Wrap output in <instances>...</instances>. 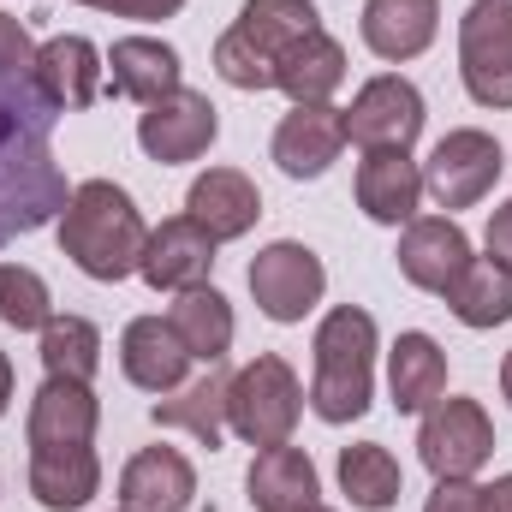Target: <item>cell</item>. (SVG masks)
Returning <instances> with one entry per match:
<instances>
[{
  "instance_id": "obj_1",
  "label": "cell",
  "mask_w": 512,
  "mask_h": 512,
  "mask_svg": "<svg viewBox=\"0 0 512 512\" xmlns=\"http://www.w3.org/2000/svg\"><path fill=\"white\" fill-rule=\"evenodd\" d=\"M60 108L36 90V78H0V245L42 233L60 221L72 185L54 161Z\"/></svg>"
},
{
  "instance_id": "obj_2",
  "label": "cell",
  "mask_w": 512,
  "mask_h": 512,
  "mask_svg": "<svg viewBox=\"0 0 512 512\" xmlns=\"http://www.w3.org/2000/svg\"><path fill=\"white\" fill-rule=\"evenodd\" d=\"M143 245H149V227H143V209L131 203L126 185H114V179L72 185V197L60 209V256L78 274L120 286L126 274H137Z\"/></svg>"
},
{
  "instance_id": "obj_3",
  "label": "cell",
  "mask_w": 512,
  "mask_h": 512,
  "mask_svg": "<svg viewBox=\"0 0 512 512\" xmlns=\"http://www.w3.org/2000/svg\"><path fill=\"white\" fill-rule=\"evenodd\" d=\"M376 352H382V334H376V316L364 304H334L322 322H316V340H310V411L322 423H358L376 399Z\"/></svg>"
},
{
  "instance_id": "obj_4",
  "label": "cell",
  "mask_w": 512,
  "mask_h": 512,
  "mask_svg": "<svg viewBox=\"0 0 512 512\" xmlns=\"http://www.w3.org/2000/svg\"><path fill=\"white\" fill-rule=\"evenodd\" d=\"M304 417V382L298 370L280 358V352H256L251 364L233 370L227 387V429L245 441V447H286L292 429Z\"/></svg>"
},
{
  "instance_id": "obj_5",
  "label": "cell",
  "mask_w": 512,
  "mask_h": 512,
  "mask_svg": "<svg viewBox=\"0 0 512 512\" xmlns=\"http://www.w3.org/2000/svg\"><path fill=\"white\" fill-rule=\"evenodd\" d=\"M459 78L477 108H512V0H471L459 18Z\"/></svg>"
},
{
  "instance_id": "obj_6",
  "label": "cell",
  "mask_w": 512,
  "mask_h": 512,
  "mask_svg": "<svg viewBox=\"0 0 512 512\" xmlns=\"http://www.w3.org/2000/svg\"><path fill=\"white\" fill-rule=\"evenodd\" d=\"M501 167H507L501 137H489V131H477V126H459L429 149V161H423V197L435 209H447V215L453 209H477L501 185Z\"/></svg>"
},
{
  "instance_id": "obj_7",
  "label": "cell",
  "mask_w": 512,
  "mask_h": 512,
  "mask_svg": "<svg viewBox=\"0 0 512 512\" xmlns=\"http://www.w3.org/2000/svg\"><path fill=\"white\" fill-rule=\"evenodd\" d=\"M251 298L256 310L268 316V322H280V328H292V322H304L316 304H322V292H328V268H322V256L310 251V245H298V239H274V245H262L251 256Z\"/></svg>"
},
{
  "instance_id": "obj_8",
  "label": "cell",
  "mask_w": 512,
  "mask_h": 512,
  "mask_svg": "<svg viewBox=\"0 0 512 512\" xmlns=\"http://www.w3.org/2000/svg\"><path fill=\"white\" fill-rule=\"evenodd\" d=\"M417 459L429 465V477H477L495 459V423L483 411V399H435L423 411L417 429Z\"/></svg>"
},
{
  "instance_id": "obj_9",
  "label": "cell",
  "mask_w": 512,
  "mask_h": 512,
  "mask_svg": "<svg viewBox=\"0 0 512 512\" xmlns=\"http://www.w3.org/2000/svg\"><path fill=\"white\" fill-rule=\"evenodd\" d=\"M221 137V108L203 96V90H173L161 102H149L137 114V149L161 167H185V161H203Z\"/></svg>"
},
{
  "instance_id": "obj_10",
  "label": "cell",
  "mask_w": 512,
  "mask_h": 512,
  "mask_svg": "<svg viewBox=\"0 0 512 512\" xmlns=\"http://www.w3.org/2000/svg\"><path fill=\"white\" fill-rule=\"evenodd\" d=\"M423 120H429L423 114V90L411 78H399V72H382V78H370L352 96L346 143H358V149H411L423 137Z\"/></svg>"
},
{
  "instance_id": "obj_11",
  "label": "cell",
  "mask_w": 512,
  "mask_h": 512,
  "mask_svg": "<svg viewBox=\"0 0 512 512\" xmlns=\"http://www.w3.org/2000/svg\"><path fill=\"white\" fill-rule=\"evenodd\" d=\"M215 239L191 221V215H167L161 227H149V245L137 256V280L149 292H191V286H209L215 274Z\"/></svg>"
},
{
  "instance_id": "obj_12",
  "label": "cell",
  "mask_w": 512,
  "mask_h": 512,
  "mask_svg": "<svg viewBox=\"0 0 512 512\" xmlns=\"http://www.w3.org/2000/svg\"><path fill=\"white\" fill-rule=\"evenodd\" d=\"M393 262H399V274H405L417 292L447 298V286L471 268V239H465V227H459L453 215H417V221L399 227Z\"/></svg>"
},
{
  "instance_id": "obj_13",
  "label": "cell",
  "mask_w": 512,
  "mask_h": 512,
  "mask_svg": "<svg viewBox=\"0 0 512 512\" xmlns=\"http://www.w3.org/2000/svg\"><path fill=\"white\" fill-rule=\"evenodd\" d=\"M102 423V399L90 382H66V376H42L30 411H24V441L30 447H90Z\"/></svg>"
},
{
  "instance_id": "obj_14",
  "label": "cell",
  "mask_w": 512,
  "mask_h": 512,
  "mask_svg": "<svg viewBox=\"0 0 512 512\" xmlns=\"http://www.w3.org/2000/svg\"><path fill=\"white\" fill-rule=\"evenodd\" d=\"M36 90L60 108V114H84L96 96H102V78H108V54L90 42V36H54L36 48V66H30Z\"/></svg>"
},
{
  "instance_id": "obj_15",
  "label": "cell",
  "mask_w": 512,
  "mask_h": 512,
  "mask_svg": "<svg viewBox=\"0 0 512 512\" xmlns=\"http://www.w3.org/2000/svg\"><path fill=\"white\" fill-rule=\"evenodd\" d=\"M340 149H346V108H334V102L292 108L274 126V143H268V155L286 179H322L340 161Z\"/></svg>"
},
{
  "instance_id": "obj_16",
  "label": "cell",
  "mask_w": 512,
  "mask_h": 512,
  "mask_svg": "<svg viewBox=\"0 0 512 512\" xmlns=\"http://www.w3.org/2000/svg\"><path fill=\"white\" fill-rule=\"evenodd\" d=\"M352 191L376 227H405L417 221V203H423V167L411 161V149H364Z\"/></svg>"
},
{
  "instance_id": "obj_17",
  "label": "cell",
  "mask_w": 512,
  "mask_h": 512,
  "mask_svg": "<svg viewBox=\"0 0 512 512\" xmlns=\"http://www.w3.org/2000/svg\"><path fill=\"white\" fill-rule=\"evenodd\" d=\"M185 215H191L215 245H233V239H245V233L256 227V215H262V191H256L251 173H239V167H209V173L191 179V191H185Z\"/></svg>"
},
{
  "instance_id": "obj_18",
  "label": "cell",
  "mask_w": 512,
  "mask_h": 512,
  "mask_svg": "<svg viewBox=\"0 0 512 512\" xmlns=\"http://www.w3.org/2000/svg\"><path fill=\"white\" fill-rule=\"evenodd\" d=\"M197 501V465L179 447H143L120 471V507L126 512H185Z\"/></svg>"
},
{
  "instance_id": "obj_19",
  "label": "cell",
  "mask_w": 512,
  "mask_h": 512,
  "mask_svg": "<svg viewBox=\"0 0 512 512\" xmlns=\"http://www.w3.org/2000/svg\"><path fill=\"white\" fill-rule=\"evenodd\" d=\"M30 501L42 512H84L102 495V459L90 447H30Z\"/></svg>"
},
{
  "instance_id": "obj_20",
  "label": "cell",
  "mask_w": 512,
  "mask_h": 512,
  "mask_svg": "<svg viewBox=\"0 0 512 512\" xmlns=\"http://www.w3.org/2000/svg\"><path fill=\"white\" fill-rule=\"evenodd\" d=\"M120 370L137 393H173V387H185L191 352L167 328V316H131L120 334Z\"/></svg>"
},
{
  "instance_id": "obj_21",
  "label": "cell",
  "mask_w": 512,
  "mask_h": 512,
  "mask_svg": "<svg viewBox=\"0 0 512 512\" xmlns=\"http://www.w3.org/2000/svg\"><path fill=\"white\" fill-rule=\"evenodd\" d=\"M387 393H393L399 417H423L435 399H447V352H441L435 334L405 328L387 346Z\"/></svg>"
},
{
  "instance_id": "obj_22",
  "label": "cell",
  "mask_w": 512,
  "mask_h": 512,
  "mask_svg": "<svg viewBox=\"0 0 512 512\" xmlns=\"http://www.w3.org/2000/svg\"><path fill=\"white\" fill-rule=\"evenodd\" d=\"M435 30H441V0H364V18H358L364 48L387 66L417 60L435 42Z\"/></svg>"
},
{
  "instance_id": "obj_23",
  "label": "cell",
  "mask_w": 512,
  "mask_h": 512,
  "mask_svg": "<svg viewBox=\"0 0 512 512\" xmlns=\"http://www.w3.org/2000/svg\"><path fill=\"white\" fill-rule=\"evenodd\" d=\"M179 72H185V66H179V48L161 42V36H120V42L108 48V90L126 96V102H137V108L173 96V90L185 84Z\"/></svg>"
},
{
  "instance_id": "obj_24",
  "label": "cell",
  "mask_w": 512,
  "mask_h": 512,
  "mask_svg": "<svg viewBox=\"0 0 512 512\" xmlns=\"http://www.w3.org/2000/svg\"><path fill=\"white\" fill-rule=\"evenodd\" d=\"M245 501L256 512H304L322 501V477L304 447H262L245 471Z\"/></svg>"
},
{
  "instance_id": "obj_25",
  "label": "cell",
  "mask_w": 512,
  "mask_h": 512,
  "mask_svg": "<svg viewBox=\"0 0 512 512\" xmlns=\"http://www.w3.org/2000/svg\"><path fill=\"white\" fill-rule=\"evenodd\" d=\"M227 387H233V376L221 370V364H209L197 382L173 387V393H161L155 399V429H185L197 447H221L227 441Z\"/></svg>"
},
{
  "instance_id": "obj_26",
  "label": "cell",
  "mask_w": 512,
  "mask_h": 512,
  "mask_svg": "<svg viewBox=\"0 0 512 512\" xmlns=\"http://www.w3.org/2000/svg\"><path fill=\"white\" fill-rule=\"evenodd\" d=\"M167 328L185 340L191 364H221V358L233 352L239 316H233L227 292H215V286H191V292H173V304H167Z\"/></svg>"
},
{
  "instance_id": "obj_27",
  "label": "cell",
  "mask_w": 512,
  "mask_h": 512,
  "mask_svg": "<svg viewBox=\"0 0 512 512\" xmlns=\"http://www.w3.org/2000/svg\"><path fill=\"white\" fill-rule=\"evenodd\" d=\"M340 84H346V48H340V36H328V30L304 36V42L280 60V72H274V90H286L292 108H322V102H334Z\"/></svg>"
},
{
  "instance_id": "obj_28",
  "label": "cell",
  "mask_w": 512,
  "mask_h": 512,
  "mask_svg": "<svg viewBox=\"0 0 512 512\" xmlns=\"http://www.w3.org/2000/svg\"><path fill=\"white\" fill-rule=\"evenodd\" d=\"M233 30L280 72V60H286L304 36L322 30V12H316V0H245L239 18H233Z\"/></svg>"
},
{
  "instance_id": "obj_29",
  "label": "cell",
  "mask_w": 512,
  "mask_h": 512,
  "mask_svg": "<svg viewBox=\"0 0 512 512\" xmlns=\"http://www.w3.org/2000/svg\"><path fill=\"white\" fill-rule=\"evenodd\" d=\"M340 495L358 512H387L405 495V471L382 441H352L340 447Z\"/></svg>"
},
{
  "instance_id": "obj_30",
  "label": "cell",
  "mask_w": 512,
  "mask_h": 512,
  "mask_svg": "<svg viewBox=\"0 0 512 512\" xmlns=\"http://www.w3.org/2000/svg\"><path fill=\"white\" fill-rule=\"evenodd\" d=\"M447 310L477 334L512 322V268H501L495 256H471V268L447 286Z\"/></svg>"
},
{
  "instance_id": "obj_31",
  "label": "cell",
  "mask_w": 512,
  "mask_h": 512,
  "mask_svg": "<svg viewBox=\"0 0 512 512\" xmlns=\"http://www.w3.org/2000/svg\"><path fill=\"white\" fill-rule=\"evenodd\" d=\"M42 370L66 376V382H96L102 370V328L90 316H48V328L36 334Z\"/></svg>"
},
{
  "instance_id": "obj_32",
  "label": "cell",
  "mask_w": 512,
  "mask_h": 512,
  "mask_svg": "<svg viewBox=\"0 0 512 512\" xmlns=\"http://www.w3.org/2000/svg\"><path fill=\"white\" fill-rule=\"evenodd\" d=\"M54 316V298H48V280L24 262H0V322L12 334H42Z\"/></svg>"
},
{
  "instance_id": "obj_33",
  "label": "cell",
  "mask_w": 512,
  "mask_h": 512,
  "mask_svg": "<svg viewBox=\"0 0 512 512\" xmlns=\"http://www.w3.org/2000/svg\"><path fill=\"white\" fill-rule=\"evenodd\" d=\"M215 78H221V84H233V90H245V96L274 90V66L256 54V48L239 36V30H233V24L215 36Z\"/></svg>"
},
{
  "instance_id": "obj_34",
  "label": "cell",
  "mask_w": 512,
  "mask_h": 512,
  "mask_svg": "<svg viewBox=\"0 0 512 512\" xmlns=\"http://www.w3.org/2000/svg\"><path fill=\"white\" fill-rule=\"evenodd\" d=\"M423 512H489V495H483L477 477H441V483L429 489Z\"/></svg>"
},
{
  "instance_id": "obj_35",
  "label": "cell",
  "mask_w": 512,
  "mask_h": 512,
  "mask_svg": "<svg viewBox=\"0 0 512 512\" xmlns=\"http://www.w3.org/2000/svg\"><path fill=\"white\" fill-rule=\"evenodd\" d=\"M30 66H36L30 30H24L12 12H0V78H30Z\"/></svg>"
},
{
  "instance_id": "obj_36",
  "label": "cell",
  "mask_w": 512,
  "mask_h": 512,
  "mask_svg": "<svg viewBox=\"0 0 512 512\" xmlns=\"http://www.w3.org/2000/svg\"><path fill=\"white\" fill-rule=\"evenodd\" d=\"M72 6L108 12V18H137V24H161V18H179L185 12V0H72Z\"/></svg>"
},
{
  "instance_id": "obj_37",
  "label": "cell",
  "mask_w": 512,
  "mask_h": 512,
  "mask_svg": "<svg viewBox=\"0 0 512 512\" xmlns=\"http://www.w3.org/2000/svg\"><path fill=\"white\" fill-rule=\"evenodd\" d=\"M483 245H489V256H495L501 268H512V197H507V203H495V209H489Z\"/></svg>"
},
{
  "instance_id": "obj_38",
  "label": "cell",
  "mask_w": 512,
  "mask_h": 512,
  "mask_svg": "<svg viewBox=\"0 0 512 512\" xmlns=\"http://www.w3.org/2000/svg\"><path fill=\"white\" fill-rule=\"evenodd\" d=\"M483 495H489V512H512V471L495 477V483H483Z\"/></svg>"
},
{
  "instance_id": "obj_39",
  "label": "cell",
  "mask_w": 512,
  "mask_h": 512,
  "mask_svg": "<svg viewBox=\"0 0 512 512\" xmlns=\"http://www.w3.org/2000/svg\"><path fill=\"white\" fill-rule=\"evenodd\" d=\"M12 387H18V376H12V358L0 352V417L12 411Z\"/></svg>"
},
{
  "instance_id": "obj_40",
  "label": "cell",
  "mask_w": 512,
  "mask_h": 512,
  "mask_svg": "<svg viewBox=\"0 0 512 512\" xmlns=\"http://www.w3.org/2000/svg\"><path fill=\"white\" fill-rule=\"evenodd\" d=\"M501 393H507V405H512V352L501 358Z\"/></svg>"
},
{
  "instance_id": "obj_41",
  "label": "cell",
  "mask_w": 512,
  "mask_h": 512,
  "mask_svg": "<svg viewBox=\"0 0 512 512\" xmlns=\"http://www.w3.org/2000/svg\"><path fill=\"white\" fill-rule=\"evenodd\" d=\"M304 512H334V507H322V501H316V507H304Z\"/></svg>"
},
{
  "instance_id": "obj_42",
  "label": "cell",
  "mask_w": 512,
  "mask_h": 512,
  "mask_svg": "<svg viewBox=\"0 0 512 512\" xmlns=\"http://www.w3.org/2000/svg\"><path fill=\"white\" fill-rule=\"evenodd\" d=\"M120 512H126V507H120Z\"/></svg>"
}]
</instances>
